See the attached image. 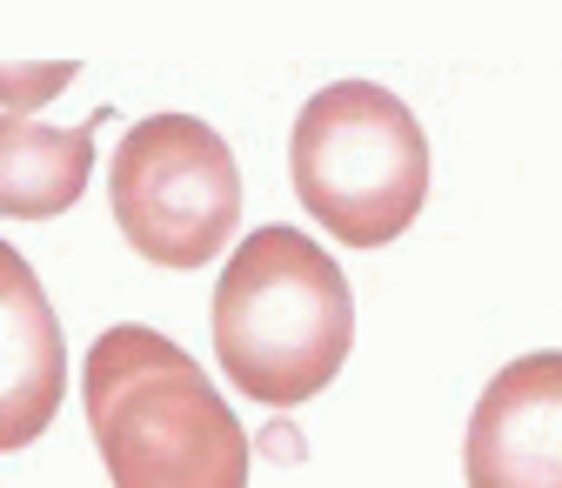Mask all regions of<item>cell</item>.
<instances>
[{"instance_id": "obj_1", "label": "cell", "mask_w": 562, "mask_h": 488, "mask_svg": "<svg viewBox=\"0 0 562 488\" xmlns=\"http://www.w3.org/2000/svg\"><path fill=\"white\" fill-rule=\"evenodd\" d=\"M88 435L114 488H248L255 449L222 388L148 321L94 334L81 362Z\"/></svg>"}, {"instance_id": "obj_2", "label": "cell", "mask_w": 562, "mask_h": 488, "mask_svg": "<svg viewBox=\"0 0 562 488\" xmlns=\"http://www.w3.org/2000/svg\"><path fill=\"white\" fill-rule=\"evenodd\" d=\"M348 348H356V302L328 248L302 228H255L215 288V362L261 408H302L322 395Z\"/></svg>"}, {"instance_id": "obj_3", "label": "cell", "mask_w": 562, "mask_h": 488, "mask_svg": "<svg viewBox=\"0 0 562 488\" xmlns=\"http://www.w3.org/2000/svg\"><path fill=\"white\" fill-rule=\"evenodd\" d=\"M289 174L302 207L348 248H389L429 201V141L375 81H335L302 101L289 134Z\"/></svg>"}, {"instance_id": "obj_4", "label": "cell", "mask_w": 562, "mask_h": 488, "mask_svg": "<svg viewBox=\"0 0 562 488\" xmlns=\"http://www.w3.org/2000/svg\"><path fill=\"white\" fill-rule=\"evenodd\" d=\"M114 222L155 268L215 261L241 222V168L228 141L194 114H148L127 127L108 168Z\"/></svg>"}, {"instance_id": "obj_5", "label": "cell", "mask_w": 562, "mask_h": 488, "mask_svg": "<svg viewBox=\"0 0 562 488\" xmlns=\"http://www.w3.org/2000/svg\"><path fill=\"white\" fill-rule=\"evenodd\" d=\"M469 488H562V355L496 368L462 442Z\"/></svg>"}, {"instance_id": "obj_6", "label": "cell", "mask_w": 562, "mask_h": 488, "mask_svg": "<svg viewBox=\"0 0 562 488\" xmlns=\"http://www.w3.org/2000/svg\"><path fill=\"white\" fill-rule=\"evenodd\" d=\"M67 395V341L27 254L0 241V455L47 435Z\"/></svg>"}, {"instance_id": "obj_7", "label": "cell", "mask_w": 562, "mask_h": 488, "mask_svg": "<svg viewBox=\"0 0 562 488\" xmlns=\"http://www.w3.org/2000/svg\"><path fill=\"white\" fill-rule=\"evenodd\" d=\"M108 121L88 114V127H47L27 114H0V215L8 222H54L67 215L94 174V127Z\"/></svg>"}, {"instance_id": "obj_8", "label": "cell", "mask_w": 562, "mask_h": 488, "mask_svg": "<svg viewBox=\"0 0 562 488\" xmlns=\"http://www.w3.org/2000/svg\"><path fill=\"white\" fill-rule=\"evenodd\" d=\"M67 81H75L67 60H54V67H0V101L21 114V107H41L47 94H60Z\"/></svg>"}]
</instances>
